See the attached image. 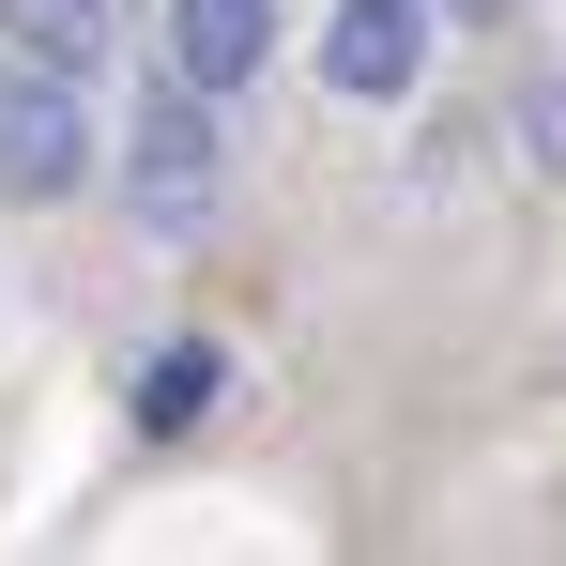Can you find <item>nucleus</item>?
Masks as SVG:
<instances>
[{
  "label": "nucleus",
  "mask_w": 566,
  "mask_h": 566,
  "mask_svg": "<svg viewBox=\"0 0 566 566\" xmlns=\"http://www.w3.org/2000/svg\"><path fill=\"white\" fill-rule=\"evenodd\" d=\"M93 77H62V62H15L0 77V199H77L93 169Z\"/></svg>",
  "instance_id": "obj_1"
},
{
  "label": "nucleus",
  "mask_w": 566,
  "mask_h": 566,
  "mask_svg": "<svg viewBox=\"0 0 566 566\" xmlns=\"http://www.w3.org/2000/svg\"><path fill=\"white\" fill-rule=\"evenodd\" d=\"M199 214H214V93L169 77V93L138 107V230H169V245H185Z\"/></svg>",
  "instance_id": "obj_2"
},
{
  "label": "nucleus",
  "mask_w": 566,
  "mask_h": 566,
  "mask_svg": "<svg viewBox=\"0 0 566 566\" xmlns=\"http://www.w3.org/2000/svg\"><path fill=\"white\" fill-rule=\"evenodd\" d=\"M322 77H337V93H368V107H398L413 77H429V0H337Z\"/></svg>",
  "instance_id": "obj_3"
},
{
  "label": "nucleus",
  "mask_w": 566,
  "mask_h": 566,
  "mask_svg": "<svg viewBox=\"0 0 566 566\" xmlns=\"http://www.w3.org/2000/svg\"><path fill=\"white\" fill-rule=\"evenodd\" d=\"M261 46H276V0H169V77L199 93H245Z\"/></svg>",
  "instance_id": "obj_4"
},
{
  "label": "nucleus",
  "mask_w": 566,
  "mask_h": 566,
  "mask_svg": "<svg viewBox=\"0 0 566 566\" xmlns=\"http://www.w3.org/2000/svg\"><path fill=\"white\" fill-rule=\"evenodd\" d=\"M0 31H15V62H62V77H93L107 46H123V0H0Z\"/></svg>",
  "instance_id": "obj_5"
},
{
  "label": "nucleus",
  "mask_w": 566,
  "mask_h": 566,
  "mask_svg": "<svg viewBox=\"0 0 566 566\" xmlns=\"http://www.w3.org/2000/svg\"><path fill=\"white\" fill-rule=\"evenodd\" d=\"M199 413H214V353H154V368H138V429H154V444H185Z\"/></svg>",
  "instance_id": "obj_6"
},
{
  "label": "nucleus",
  "mask_w": 566,
  "mask_h": 566,
  "mask_svg": "<svg viewBox=\"0 0 566 566\" xmlns=\"http://www.w3.org/2000/svg\"><path fill=\"white\" fill-rule=\"evenodd\" d=\"M521 138H536V169H566V62L536 77V123H521Z\"/></svg>",
  "instance_id": "obj_7"
}]
</instances>
